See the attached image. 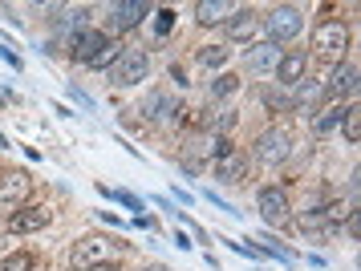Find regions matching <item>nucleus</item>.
<instances>
[{
	"label": "nucleus",
	"instance_id": "obj_1",
	"mask_svg": "<svg viewBox=\"0 0 361 271\" xmlns=\"http://www.w3.org/2000/svg\"><path fill=\"white\" fill-rule=\"evenodd\" d=\"M345 45H349V29H345L341 20H325L321 29L312 32V57L325 65H341Z\"/></svg>",
	"mask_w": 361,
	"mask_h": 271
},
{
	"label": "nucleus",
	"instance_id": "obj_2",
	"mask_svg": "<svg viewBox=\"0 0 361 271\" xmlns=\"http://www.w3.org/2000/svg\"><path fill=\"white\" fill-rule=\"evenodd\" d=\"M73 57L82 65H94V69H102V65H114L118 61V49L106 41V32H78L73 37Z\"/></svg>",
	"mask_w": 361,
	"mask_h": 271
},
{
	"label": "nucleus",
	"instance_id": "obj_3",
	"mask_svg": "<svg viewBox=\"0 0 361 271\" xmlns=\"http://www.w3.org/2000/svg\"><path fill=\"white\" fill-rule=\"evenodd\" d=\"M114 256H118V243L102 239V235H90V239L73 243V251H69V263H73L78 271H94V267H102V263H110Z\"/></svg>",
	"mask_w": 361,
	"mask_h": 271
},
{
	"label": "nucleus",
	"instance_id": "obj_4",
	"mask_svg": "<svg viewBox=\"0 0 361 271\" xmlns=\"http://www.w3.org/2000/svg\"><path fill=\"white\" fill-rule=\"evenodd\" d=\"M147 69H150V57L142 49H126V53H118V61L110 65V81L114 85H138V81H147Z\"/></svg>",
	"mask_w": 361,
	"mask_h": 271
},
{
	"label": "nucleus",
	"instance_id": "obj_5",
	"mask_svg": "<svg viewBox=\"0 0 361 271\" xmlns=\"http://www.w3.org/2000/svg\"><path fill=\"white\" fill-rule=\"evenodd\" d=\"M293 154V134L284 126H272L260 134V142H256V158L264 162V166H276V162H284Z\"/></svg>",
	"mask_w": 361,
	"mask_h": 271
},
{
	"label": "nucleus",
	"instance_id": "obj_6",
	"mask_svg": "<svg viewBox=\"0 0 361 271\" xmlns=\"http://www.w3.org/2000/svg\"><path fill=\"white\" fill-rule=\"evenodd\" d=\"M300 29H305V16H300V8H293V4H280V8H272V13H268L272 45H280V41H293Z\"/></svg>",
	"mask_w": 361,
	"mask_h": 271
},
{
	"label": "nucleus",
	"instance_id": "obj_7",
	"mask_svg": "<svg viewBox=\"0 0 361 271\" xmlns=\"http://www.w3.org/2000/svg\"><path fill=\"white\" fill-rule=\"evenodd\" d=\"M256 207H260L264 223L268 227H284L288 219H293V207H288V194L276 191V187H264L260 198H256Z\"/></svg>",
	"mask_w": 361,
	"mask_h": 271
},
{
	"label": "nucleus",
	"instance_id": "obj_8",
	"mask_svg": "<svg viewBox=\"0 0 361 271\" xmlns=\"http://www.w3.org/2000/svg\"><path fill=\"white\" fill-rule=\"evenodd\" d=\"M280 57H284V49L280 45H272V41H256V45H247V53H244V69L247 73H276V65H280Z\"/></svg>",
	"mask_w": 361,
	"mask_h": 271
},
{
	"label": "nucleus",
	"instance_id": "obj_9",
	"mask_svg": "<svg viewBox=\"0 0 361 271\" xmlns=\"http://www.w3.org/2000/svg\"><path fill=\"white\" fill-rule=\"evenodd\" d=\"M215 178H224L228 187H244L247 182V158L240 150H219V162H215Z\"/></svg>",
	"mask_w": 361,
	"mask_h": 271
},
{
	"label": "nucleus",
	"instance_id": "obj_10",
	"mask_svg": "<svg viewBox=\"0 0 361 271\" xmlns=\"http://www.w3.org/2000/svg\"><path fill=\"white\" fill-rule=\"evenodd\" d=\"M142 16H147V4H142V0H118V4H110L106 25H110V32H126V29H134Z\"/></svg>",
	"mask_w": 361,
	"mask_h": 271
},
{
	"label": "nucleus",
	"instance_id": "obj_11",
	"mask_svg": "<svg viewBox=\"0 0 361 271\" xmlns=\"http://www.w3.org/2000/svg\"><path fill=\"white\" fill-rule=\"evenodd\" d=\"M41 227H49V210L45 207H25L8 219V231L13 235H29V231H41Z\"/></svg>",
	"mask_w": 361,
	"mask_h": 271
},
{
	"label": "nucleus",
	"instance_id": "obj_12",
	"mask_svg": "<svg viewBox=\"0 0 361 271\" xmlns=\"http://www.w3.org/2000/svg\"><path fill=\"white\" fill-rule=\"evenodd\" d=\"M240 8L231 4V0H199L195 4V16H199V25H224L228 16H235Z\"/></svg>",
	"mask_w": 361,
	"mask_h": 271
},
{
	"label": "nucleus",
	"instance_id": "obj_13",
	"mask_svg": "<svg viewBox=\"0 0 361 271\" xmlns=\"http://www.w3.org/2000/svg\"><path fill=\"white\" fill-rule=\"evenodd\" d=\"M305 69H309V57L305 53H284L276 65V77L284 81V85H296V81L305 77Z\"/></svg>",
	"mask_w": 361,
	"mask_h": 271
},
{
	"label": "nucleus",
	"instance_id": "obj_14",
	"mask_svg": "<svg viewBox=\"0 0 361 271\" xmlns=\"http://www.w3.org/2000/svg\"><path fill=\"white\" fill-rule=\"evenodd\" d=\"M29 194V175H4L0 178V207H13Z\"/></svg>",
	"mask_w": 361,
	"mask_h": 271
},
{
	"label": "nucleus",
	"instance_id": "obj_15",
	"mask_svg": "<svg viewBox=\"0 0 361 271\" xmlns=\"http://www.w3.org/2000/svg\"><path fill=\"white\" fill-rule=\"evenodd\" d=\"M228 32H231V41H247V37L256 32V13H252V8H240L235 20L228 25Z\"/></svg>",
	"mask_w": 361,
	"mask_h": 271
},
{
	"label": "nucleus",
	"instance_id": "obj_16",
	"mask_svg": "<svg viewBox=\"0 0 361 271\" xmlns=\"http://www.w3.org/2000/svg\"><path fill=\"white\" fill-rule=\"evenodd\" d=\"M357 89V69L353 65H345V69H337V77H333V85H329V94H353Z\"/></svg>",
	"mask_w": 361,
	"mask_h": 271
},
{
	"label": "nucleus",
	"instance_id": "obj_17",
	"mask_svg": "<svg viewBox=\"0 0 361 271\" xmlns=\"http://www.w3.org/2000/svg\"><path fill=\"white\" fill-rule=\"evenodd\" d=\"M341 118H345V138L349 142H361V110L357 106H345Z\"/></svg>",
	"mask_w": 361,
	"mask_h": 271
},
{
	"label": "nucleus",
	"instance_id": "obj_18",
	"mask_svg": "<svg viewBox=\"0 0 361 271\" xmlns=\"http://www.w3.org/2000/svg\"><path fill=\"white\" fill-rule=\"evenodd\" d=\"M0 271H33V256H8L0 263Z\"/></svg>",
	"mask_w": 361,
	"mask_h": 271
},
{
	"label": "nucleus",
	"instance_id": "obj_19",
	"mask_svg": "<svg viewBox=\"0 0 361 271\" xmlns=\"http://www.w3.org/2000/svg\"><path fill=\"white\" fill-rule=\"evenodd\" d=\"M224 57H228V49H219V45H212V49L199 53V61L207 65V69H212V65H224Z\"/></svg>",
	"mask_w": 361,
	"mask_h": 271
},
{
	"label": "nucleus",
	"instance_id": "obj_20",
	"mask_svg": "<svg viewBox=\"0 0 361 271\" xmlns=\"http://www.w3.org/2000/svg\"><path fill=\"white\" fill-rule=\"evenodd\" d=\"M337 122H341V110H325V113H321V118H317V130L325 134V130H333V126H337Z\"/></svg>",
	"mask_w": 361,
	"mask_h": 271
},
{
	"label": "nucleus",
	"instance_id": "obj_21",
	"mask_svg": "<svg viewBox=\"0 0 361 271\" xmlns=\"http://www.w3.org/2000/svg\"><path fill=\"white\" fill-rule=\"evenodd\" d=\"M231 251H240V256H252V259H264V251H260V247H256V243H231Z\"/></svg>",
	"mask_w": 361,
	"mask_h": 271
},
{
	"label": "nucleus",
	"instance_id": "obj_22",
	"mask_svg": "<svg viewBox=\"0 0 361 271\" xmlns=\"http://www.w3.org/2000/svg\"><path fill=\"white\" fill-rule=\"evenodd\" d=\"M110 194H114V191H110ZM114 198H118V203H122V207H130V210H138V207H142V203H138L134 194H126V191H118Z\"/></svg>",
	"mask_w": 361,
	"mask_h": 271
},
{
	"label": "nucleus",
	"instance_id": "obj_23",
	"mask_svg": "<svg viewBox=\"0 0 361 271\" xmlns=\"http://www.w3.org/2000/svg\"><path fill=\"white\" fill-rule=\"evenodd\" d=\"M235 89V77H219L215 81V94H231Z\"/></svg>",
	"mask_w": 361,
	"mask_h": 271
},
{
	"label": "nucleus",
	"instance_id": "obj_24",
	"mask_svg": "<svg viewBox=\"0 0 361 271\" xmlns=\"http://www.w3.org/2000/svg\"><path fill=\"white\" fill-rule=\"evenodd\" d=\"M0 61L13 65V69H20V61H17V53H13V49H0Z\"/></svg>",
	"mask_w": 361,
	"mask_h": 271
},
{
	"label": "nucleus",
	"instance_id": "obj_25",
	"mask_svg": "<svg viewBox=\"0 0 361 271\" xmlns=\"http://www.w3.org/2000/svg\"><path fill=\"white\" fill-rule=\"evenodd\" d=\"M69 97H73V101H78V106H82V110H90V97H85L82 89H69Z\"/></svg>",
	"mask_w": 361,
	"mask_h": 271
},
{
	"label": "nucleus",
	"instance_id": "obj_26",
	"mask_svg": "<svg viewBox=\"0 0 361 271\" xmlns=\"http://www.w3.org/2000/svg\"><path fill=\"white\" fill-rule=\"evenodd\" d=\"M171 20H175L171 13H159V32H166V29H171Z\"/></svg>",
	"mask_w": 361,
	"mask_h": 271
},
{
	"label": "nucleus",
	"instance_id": "obj_27",
	"mask_svg": "<svg viewBox=\"0 0 361 271\" xmlns=\"http://www.w3.org/2000/svg\"><path fill=\"white\" fill-rule=\"evenodd\" d=\"M147 271H166V267H163V263H154V267H147Z\"/></svg>",
	"mask_w": 361,
	"mask_h": 271
}]
</instances>
